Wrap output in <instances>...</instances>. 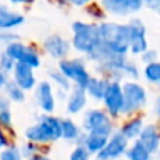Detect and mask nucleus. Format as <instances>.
<instances>
[{"instance_id": "obj_1", "label": "nucleus", "mask_w": 160, "mask_h": 160, "mask_svg": "<svg viewBox=\"0 0 160 160\" xmlns=\"http://www.w3.org/2000/svg\"><path fill=\"white\" fill-rule=\"evenodd\" d=\"M101 42L105 44L117 55L127 56L129 52L131 34L128 24H118V22H101L98 25Z\"/></svg>"}, {"instance_id": "obj_2", "label": "nucleus", "mask_w": 160, "mask_h": 160, "mask_svg": "<svg viewBox=\"0 0 160 160\" xmlns=\"http://www.w3.org/2000/svg\"><path fill=\"white\" fill-rule=\"evenodd\" d=\"M25 138L32 143H51L62 138L61 119L53 115L45 114L39 117L35 125H31L25 131Z\"/></svg>"}, {"instance_id": "obj_3", "label": "nucleus", "mask_w": 160, "mask_h": 160, "mask_svg": "<svg viewBox=\"0 0 160 160\" xmlns=\"http://www.w3.org/2000/svg\"><path fill=\"white\" fill-rule=\"evenodd\" d=\"M72 31H73L72 44L75 47V49L82 53H86V55L101 42L100 28L98 25L93 24V22L75 21L72 25Z\"/></svg>"}, {"instance_id": "obj_4", "label": "nucleus", "mask_w": 160, "mask_h": 160, "mask_svg": "<svg viewBox=\"0 0 160 160\" xmlns=\"http://www.w3.org/2000/svg\"><path fill=\"white\" fill-rule=\"evenodd\" d=\"M83 128L86 133H96V135L110 138L114 132L112 121L102 110H90L84 115Z\"/></svg>"}, {"instance_id": "obj_5", "label": "nucleus", "mask_w": 160, "mask_h": 160, "mask_svg": "<svg viewBox=\"0 0 160 160\" xmlns=\"http://www.w3.org/2000/svg\"><path fill=\"white\" fill-rule=\"evenodd\" d=\"M122 91H124V108L122 114H131L139 111L145 104H146V90L141 84L135 82H127L122 84Z\"/></svg>"}, {"instance_id": "obj_6", "label": "nucleus", "mask_w": 160, "mask_h": 160, "mask_svg": "<svg viewBox=\"0 0 160 160\" xmlns=\"http://www.w3.org/2000/svg\"><path fill=\"white\" fill-rule=\"evenodd\" d=\"M59 70L63 73L69 80L76 83V86L79 87L86 88L88 80L91 79L90 73L86 69V65L83 63V61L79 59H63V61L59 62Z\"/></svg>"}, {"instance_id": "obj_7", "label": "nucleus", "mask_w": 160, "mask_h": 160, "mask_svg": "<svg viewBox=\"0 0 160 160\" xmlns=\"http://www.w3.org/2000/svg\"><path fill=\"white\" fill-rule=\"evenodd\" d=\"M102 101H104L105 110L108 111V114L111 117L117 118L119 114H122V108H124V91H122V86L119 84V82H117V80L110 82Z\"/></svg>"}, {"instance_id": "obj_8", "label": "nucleus", "mask_w": 160, "mask_h": 160, "mask_svg": "<svg viewBox=\"0 0 160 160\" xmlns=\"http://www.w3.org/2000/svg\"><path fill=\"white\" fill-rule=\"evenodd\" d=\"M128 149V139L119 132H115L108 138L107 145L100 153H97V160H115L125 155Z\"/></svg>"}, {"instance_id": "obj_9", "label": "nucleus", "mask_w": 160, "mask_h": 160, "mask_svg": "<svg viewBox=\"0 0 160 160\" xmlns=\"http://www.w3.org/2000/svg\"><path fill=\"white\" fill-rule=\"evenodd\" d=\"M131 34L129 52L133 55H142L148 51V39H146V28L141 20H131L128 24Z\"/></svg>"}, {"instance_id": "obj_10", "label": "nucleus", "mask_w": 160, "mask_h": 160, "mask_svg": "<svg viewBox=\"0 0 160 160\" xmlns=\"http://www.w3.org/2000/svg\"><path fill=\"white\" fill-rule=\"evenodd\" d=\"M101 4L114 16H129L143 7V0H102Z\"/></svg>"}, {"instance_id": "obj_11", "label": "nucleus", "mask_w": 160, "mask_h": 160, "mask_svg": "<svg viewBox=\"0 0 160 160\" xmlns=\"http://www.w3.org/2000/svg\"><path fill=\"white\" fill-rule=\"evenodd\" d=\"M44 49L49 53L51 58L63 61V58H66V55L69 53L70 44L62 35L52 34L44 41Z\"/></svg>"}, {"instance_id": "obj_12", "label": "nucleus", "mask_w": 160, "mask_h": 160, "mask_svg": "<svg viewBox=\"0 0 160 160\" xmlns=\"http://www.w3.org/2000/svg\"><path fill=\"white\" fill-rule=\"evenodd\" d=\"M35 98L39 108L45 114H51L55 110V96H53L52 86H51L49 82L44 80V82L38 83V86L35 88Z\"/></svg>"}, {"instance_id": "obj_13", "label": "nucleus", "mask_w": 160, "mask_h": 160, "mask_svg": "<svg viewBox=\"0 0 160 160\" xmlns=\"http://www.w3.org/2000/svg\"><path fill=\"white\" fill-rule=\"evenodd\" d=\"M13 82L16 83L18 87H21L24 91L27 90H32L37 84V79L34 75V69L27 65L21 63V62H17L16 66L13 69Z\"/></svg>"}, {"instance_id": "obj_14", "label": "nucleus", "mask_w": 160, "mask_h": 160, "mask_svg": "<svg viewBox=\"0 0 160 160\" xmlns=\"http://www.w3.org/2000/svg\"><path fill=\"white\" fill-rule=\"evenodd\" d=\"M25 21L24 16L13 11L6 4H0V31H8L17 28Z\"/></svg>"}, {"instance_id": "obj_15", "label": "nucleus", "mask_w": 160, "mask_h": 160, "mask_svg": "<svg viewBox=\"0 0 160 160\" xmlns=\"http://www.w3.org/2000/svg\"><path fill=\"white\" fill-rule=\"evenodd\" d=\"M107 142H108L107 136L96 135V133H80V136L78 138V145L84 146L90 155L100 153L107 145Z\"/></svg>"}, {"instance_id": "obj_16", "label": "nucleus", "mask_w": 160, "mask_h": 160, "mask_svg": "<svg viewBox=\"0 0 160 160\" xmlns=\"http://www.w3.org/2000/svg\"><path fill=\"white\" fill-rule=\"evenodd\" d=\"M139 142L149 150L150 153H156L159 152L160 148V132L159 129L155 127V125H148V127H143L141 135H139Z\"/></svg>"}, {"instance_id": "obj_17", "label": "nucleus", "mask_w": 160, "mask_h": 160, "mask_svg": "<svg viewBox=\"0 0 160 160\" xmlns=\"http://www.w3.org/2000/svg\"><path fill=\"white\" fill-rule=\"evenodd\" d=\"M68 101H66V110L70 114H78L83 108L86 107V102H87V93H86V88L79 87L76 86L70 94L68 96Z\"/></svg>"}, {"instance_id": "obj_18", "label": "nucleus", "mask_w": 160, "mask_h": 160, "mask_svg": "<svg viewBox=\"0 0 160 160\" xmlns=\"http://www.w3.org/2000/svg\"><path fill=\"white\" fill-rule=\"evenodd\" d=\"M108 82L107 79L102 78H91L88 80L87 86H86V93L90 97H93L94 100H102L105 96V91L108 88Z\"/></svg>"}, {"instance_id": "obj_19", "label": "nucleus", "mask_w": 160, "mask_h": 160, "mask_svg": "<svg viewBox=\"0 0 160 160\" xmlns=\"http://www.w3.org/2000/svg\"><path fill=\"white\" fill-rule=\"evenodd\" d=\"M142 129H143V122H142V119L141 118H133V119H129L128 122H125V124L122 125L121 133L129 141V139L139 138Z\"/></svg>"}, {"instance_id": "obj_20", "label": "nucleus", "mask_w": 160, "mask_h": 160, "mask_svg": "<svg viewBox=\"0 0 160 160\" xmlns=\"http://www.w3.org/2000/svg\"><path fill=\"white\" fill-rule=\"evenodd\" d=\"M125 153H127L128 160H150L152 159V153H150L138 139L128 148Z\"/></svg>"}, {"instance_id": "obj_21", "label": "nucleus", "mask_w": 160, "mask_h": 160, "mask_svg": "<svg viewBox=\"0 0 160 160\" xmlns=\"http://www.w3.org/2000/svg\"><path fill=\"white\" fill-rule=\"evenodd\" d=\"M61 124H62V138L70 142L78 141V138L80 136V133H82L78 125L69 118L61 119Z\"/></svg>"}, {"instance_id": "obj_22", "label": "nucleus", "mask_w": 160, "mask_h": 160, "mask_svg": "<svg viewBox=\"0 0 160 160\" xmlns=\"http://www.w3.org/2000/svg\"><path fill=\"white\" fill-rule=\"evenodd\" d=\"M11 111H10V100L7 96L0 94V125L6 128L11 127Z\"/></svg>"}, {"instance_id": "obj_23", "label": "nucleus", "mask_w": 160, "mask_h": 160, "mask_svg": "<svg viewBox=\"0 0 160 160\" xmlns=\"http://www.w3.org/2000/svg\"><path fill=\"white\" fill-rule=\"evenodd\" d=\"M143 76L148 82L160 86V62H153L145 66Z\"/></svg>"}, {"instance_id": "obj_24", "label": "nucleus", "mask_w": 160, "mask_h": 160, "mask_svg": "<svg viewBox=\"0 0 160 160\" xmlns=\"http://www.w3.org/2000/svg\"><path fill=\"white\" fill-rule=\"evenodd\" d=\"M6 94H7V98L10 101H14V102H21L25 100V94H24V90L21 87L16 84L14 82H8L6 84Z\"/></svg>"}, {"instance_id": "obj_25", "label": "nucleus", "mask_w": 160, "mask_h": 160, "mask_svg": "<svg viewBox=\"0 0 160 160\" xmlns=\"http://www.w3.org/2000/svg\"><path fill=\"white\" fill-rule=\"evenodd\" d=\"M25 49H27V47H25L22 42L14 41V42H11V44H8L7 47H6L4 52L7 53L11 59H14L16 62H20L21 61V58H22V55H24Z\"/></svg>"}, {"instance_id": "obj_26", "label": "nucleus", "mask_w": 160, "mask_h": 160, "mask_svg": "<svg viewBox=\"0 0 160 160\" xmlns=\"http://www.w3.org/2000/svg\"><path fill=\"white\" fill-rule=\"evenodd\" d=\"M20 62L30 68H32V69H37V68H39V65H41V58H39L38 52H37L34 48L27 47V49H25L24 55H22Z\"/></svg>"}, {"instance_id": "obj_27", "label": "nucleus", "mask_w": 160, "mask_h": 160, "mask_svg": "<svg viewBox=\"0 0 160 160\" xmlns=\"http://www.w3.org/2000/svg\"><path fill=\"white\" fill-rule=\"evenodd\" d=\"M49 78L52 79V82L58 86V88L65 91L70 90V80L61 72V70H51L49 72Z\"/></svg>"}, {"instance_id": "obj_28", "label": "nucleus", "mask_w": 160, "mask_h": 160, "mask_svg": "<svg viewBox=\"0 0 160 160\" xmlns=\"http://www.w3.org/2000/svg\"><path fill=\"white\" fill-rule=\"evenodd\" d=\"M21 149L17 146H8L0 152V160H21Z\"/></svg>"}, {"instance_id": "obj_29", "label": "nucleus", "mask_w": 160, "mask_h": 160, "mask_svg": "<svg viewBox=\"0 0 160 160\" xmlns=\"http://www.w3.org/2000/svg\"><path fill=\"white\" fill-rule=\"evenodd\" d=\"M16 63L17 62L14 61V59H11L6 52L0 53V70H2V72H4V73L13 72Z\"/></svg>"}, {"instance_id": "obj_30", "label": "nucleus", "mask_w": 160, "mask_h": 160, "mask_svg": "<svg viewBox=\"0 0 160 160\" xmlns=\"http://www.w3.org/2000/svg\"><path fill=\"white\" fill-rule=\"evenodd\" d=\"M69 160H90V153L87 152V149L84 146L78 145L75 148V150L72 152V155H70Z\"/></svg>"}, {"instance_id": "obj_31", "label": "nucleus", "mask_w": 160, "mask_h": 160, "mask_svg": "<svg viewBox=\"0 0 160 160\" xmlns=\"http://www.w3.org/2000/svg\"><path fill=\"white\" fill-rule=\"evenodd\" d=\"M21 155L24 158L30 159L32 158L34 155H37V143H32V142H27L25 145H22L21 148Z\"/></svg>"}, {"instance_id": "obj_32", "label": "nucleus", "mask_w": 160, "mask_h": 160, "mask_svg": "<svg viewBox=\"0 0 160 160\" xmlns=\"http://www.w3.org/2000/svg\"><path fill=\"white\" fill-rule=\"evenodd\" d=\"M14 41H18V37L13 32H7V31H0V44L6 45L7 47L8 44Z\"/></svg>"}, {"instance_id": "obj_33", "label": "nucleus", "mask_w": 160, "mask_h": 160, "mask_svg": "<svg viewBox=\"0 0 160 160\" xmlns=\"http://www.w3.org/2000/svg\"><path fill=\"white\" fill-rule=\"evenodd\" d=\"M142 61L145 62L146 65L153 63V62H158V52L153 49H148L142 53Z\"/></svg>"}, {"instance_id": "obj_34", "label": "nucleus", "mask_w": 160, "mask_h": 160, "mask_svg": "<svg viewBox=\"0 0 160 160\" xmlns=\"http://www.w3.org/2000/svg\"><path fill=\"white\" fill-rule=\"evenodd\" d=\"M143 4H146L152 11L160 14V0H143Z\"/></svg>"}, {"instance_id": "obj_35", "label": "nucleus", "mask_w": 160, "mask_h": 160, "mask_svg": "<svg viewBox=\"0 0 160 160\" xmlns=\"http://www.w3.org/2000/svg\"><path fill=\"white\" fill-rule=\"evenodd\" d=\"M7 83H8L7 73H4V72H2V70H0V88L6 87V84H7Z\"/></svg>"}, {"instance_id": "obj_36", "label": "nucleus", "mask_w": 160, "mask_h": 160, "mask_svg": "<svg viewBox=\"0 0 160 160\" xmlns=\"http://www.w3.org/2000/svg\"><path fill=\"white\" fill-rule=\"evenodd\" d=\"M7 145H8V141H7V138H6V135L3 132H0V149L7 148Z\"/></svg>"}, {"instance_id": "obj_37", "label": "nucleus", "mask_w": 160, "mask_h": 160, "mask_svg": "<svg viewBox=\"0 0 160 160\" xmlns=\"http://www.w3.org/2000/svg\"><path fill=\"white\" fill-rule=\"evenodd\" d=\"M68 2H70L75 6H84V4H87L88 2H91V0H68Z\"/></svg>"}, {"instance_id": "obj_38", "label": "nucleus", "mask_w": 160, "mask_h": 160, "mask_svg": "<svg viewBox=\"0 0 160 160\" xmlns=\"http://www.w3.org/2000/svg\"><path fill=\"white\" fill-rule=\"evenodd\" d=\"M27 160H52V159L47 158V156H44V155H34L32 158H30V159H27Z\"/></svg>"}, {"instance_id": "obj_39", "label": "nucleus", "mask_w": 160, "mask_h": 160, "mask_svg": "<svg viewBox=\"0 0 160 160\" xmlns=\"http://www.w3.org/2000/svg\"><path fill=\"white\" fill-rule=\"evenodd\" d=\"M25 2H28V0H10V3H13V4H22Z\"/></svg>"}, {"instance_id": "obj_40", "label": "nucleus", "mask_w": 160, "mask_h": 160, "mask_svg": "<svg viewBox=\"0 0 160 160\" xmlns=\"http://www.w3.org/2000/svg\"><path fill=\"white\" fill-rule=\"evenodd\" d=\"M156 114L160 115V98L158 100V104H156Z\"/></svg>"}]
</instances>
